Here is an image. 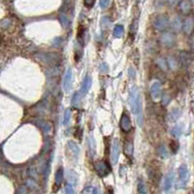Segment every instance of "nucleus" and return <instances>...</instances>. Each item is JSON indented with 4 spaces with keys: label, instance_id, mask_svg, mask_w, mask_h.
I'll return each instance as SVG.
<instances>
[{
    "label": "nucleus",
    "instance_id": "35",
    "mask_svg": "<svg viewBox=\"0 0 194 194\" xmlns=\"http://www.w3.org/2000/svg\"><path fill=\"white\" fill-rule=\"evenodd\" d=\"M65 194H74V188L71 183H67L65 186Z\"/></svg>",
    "mask_w": 194,
    "mask_h": 194
},
{
    "label": "nucleus",
    "instance_id": "2",
    "mask_svg": "<svg viewBox=\"0 0 194 194\" xmlns=\"http://www.w3.org/2000/svg\"><path fill=\"white\" fill-rule=\"evenodd\" d=\"M159 40H160V44L163 47H166V48H171L176 43L175 34L172 32H164L160 36Z\"/></svg>",
    "mask_w": 194,
    "mask_h": 194
},
{
    "label": "nucleus",
    "instance_id": "1",
    "mask_svg": "<svg viewBox=\"0 0 194 194\" xmlns=\"http://www.w3.org/2000/svg\"><path fill=\"white\" fill-rule=\"evenodd\" d=\"M128 103L131 108L132 114L134 115L137 123L140 127L144 124V115H143V107H142V96L141 92L137 87H133L130 89L128 96Z\"/></svg>",
    "mask_w": 194,
    "mask_h": 194
},
{
    "label": "nucleus",
    "instance_id": "21",
    "mask_svg": "<svg viewBox=\"0 0 194 194\" xmlns=\"http://www.w3.org/2000/svg\"><path fill=\"white\" fill-rule=\"evenodd\" d=\"M180 115H181V111L176 108V109H174V110H173L171 113H170V115H169V119H170L171 121H175V120H177V119L180 118Z\"/></svg>",
    "mask_w": 194,
    "mask_h": 194
},
{
    "label": "nucleus",
    "instance_id": "17",
    "mask_svg": "<svg viewBox=\"0 0 194 194\" xmlns=\"http://www.w3.org/2000/svg\"><path fill=\"white\" fill-rule=\"evenodd\" d=\"M55 56L54 54H40L39 58L45 63H53L55 62Z\"/></svg>",
    "mask_w": 194,
    "mask_h": 194
},
{
    "label": "nucleus",
    "instance_id": "40",
    "mask_svg": "<svg viewBox=\"0 0 194 194\" xmlns=\"http://www.w3.org/2000/svg\"><path fill=\"white\" fill-rule=\"evenodd\" d=\"M163 101H164V105L168 104V102H169V96H168V95H165L164 97H163Z\"/></svg>",
    "mask_w": 194,
    "mask_h": 194
},
{
    "label": "nucleus",
    "instance_id": "22",
    "mask_svg": "<svg viewBox=\"0 0 194 194\" xmlns=\"http://www.w3.org/2000/svg\"><path fill=\"white\" fill-rule=\"evenodd\" d=\"M124 152L127 156H132V155H133V144L131 142H127L125 144Z\"/></svg>",
    "mask_w": 194,
    "mask_h": 194
},
{
    "label": "nucleus",
    "instance_id": "11",
    "mask_svg": "<svg viewBox=\"0 0 194 194\" xmlns=\"http://www.w3.org/2000/svg\"><path fill=\"white\" fill-rule=\"evenodd\" d=\"M173 181H174V173L169 172L168 174L165 176L164 181H163V188H164V190L167 191L172 187Z\"/></svg>",
    "mask_w": 194,
    "mask_h": 194
},
{
    "label": "nucleus",
    "instance_id": "13",
    "mask_svg": "<svg viewBox=\"0 0 194 194\" xmlns=\"http://www.w3.org/2000/svg\"><path fill=\"white\" fill-rule=\"evenodd\" d=\"M170 25H171L172 29L174 30V31H180V30L181 29V27L183 26V24H182L181 19L179 16H175L171 19Z\"/></svg>",
    "mask_w": 194,
    "mask_h": 194
},
{
    "label": "nucleus",
    "instance_id": "25",
    "mask_svg": "<svg viewBox=\"0 0 194 194\" xmlns=\"http://www.w3.org/2000/svg\"><path fill=\"white\" fill-rule=\"evenodd\" d=\"M159 155L163 158V159H166L169 157V152L167 150V148L165 146H161L159 149Z\"/></svg>",
    "mask_w": 194,
    "mask_h": 194
},
{
    "label": "nucleus",
    "instance_id": "10",
    "mask_svg": "<svg viewBox=\"0 0 194 194\" xmlns=\"http://www.w3.org/2000/svg\"><path fill=\"white\" fill-rule=\"evenodd\" d=\"M119 125H120V128L122 131L124 132H129L132 128V124H131V121H130V118H128L127 115L123 114L120 118V122H119Z\"/></svg>",
    "mask_w": 194,
    "mask_h": 194
},
{
    "label": "nucleus",
    "instance_id": "37",
    "mask_svg": "<svg viewBox=\"0 0 194 194\" xmlns=\"http://www.w3.org/2000/svg\"><path fill=\"white\" fill-rule=\"evenodd\" d=\"M128 76H129V78H131V79H135V77H136V71L134 70V68H132V67L129 68V70H128Z\"/></svg>",
    "mask_w": 194,
    "mask_h": 194
},
{
    "label": "nucleus",
    "instance_id": "32",
    "mask_svg": "<svg viewBox=\"0 0 194 194\" xmlns=\"http://www.w3.org/2000/svg\"><path fill=\"white\" fill-rule=\"evenodd\" d=\"M99 69H100V72H101L102 74H106V73L109 72V66L107 65L106 62H102V63L100 64Z\"/></svg>",
    "mask_w": 194,
    "mask_h": 194
},
{
    "label": "nucleus",
    "instance_id": "33",
    "mask_svg": "<svg viewBox=\"0 0 194 194\" xmlns=\"http://www.w3.org/2000/svg\"><path fill=\"white\" fill-rule=\"evenodd\" d=\"M170 148H171V150L174 152V154H176L177 150L179 149V144L176 141H172L170 143Z\"/></svg>",
    "mask_w": 194,
    "mask_h": 194
},
{
    "label": "nucleus",
    "instance_id": "27",
    "mask_svg": "<svg viewBox=\"0 0 194 194\" xmlns=\"http://www.w3.org/2000/svg\"><path fill=\"white\" fill-rule=\"evenodd\" d=\"M81 97V96L80 92H75V93H74L73 98H72V105H73L74 107H79Z\"/></svg>",
    "mask_w": 194,
    "mask_h": 194
},
{
    "label": "nucleus",
    "instance_id": "9",
    "mask_svg": "<svg viewBox=\"0 0 194 194\" xmlns=\"http://www.w3.org/2000/svg\"><path fill=\"white\" fill-rule=\"evenodd\" d=\"M91 84H92V79H91V77L90 76H86L85 79H84L83 84H81V90H80L81 96H85L88 92V90L91 87Z\"/></svg>",
    "mask_w": 194,
    "mask_h": 194
},
{
    "label": "nucleus",
    "instance_id": "18",
    "mask_svg": "<svg viewBox=\"0 0 194 194\" xmlns=\"http://www.w3.org/2000/svg\"><path fill=\"white\" fill-rule=\"evenodd\" d=\"M179 8L183 14H188L191 10V3L189 1H181L179 3Z\"/></svg>",
    "mask_w": 194,
    "mask_h": 194
},
{
    "label": "nucleus",
    "instance_id": "23",
    "mask_svg": "<svg viewBox=\"0 0 194 194\" xmlns=\"http://www.w3.org/2000/svg\"><path fill=\"white\" fill-rule=\"evenodd\" d=\"M113 33H114V36L116 38H120L122 36V33H123V26H122V25L115 26Z\"/></svg>",
    "mask_w": 194,
    "mask_h": 194
},
{
    "label": "nucleus",
    "instance_id": "5",
    "mask_svg": "<svg viewBox=\"0 0 194 194\" xmlns=\"http://www.w3.org/2000/svg\"><path fill=\"white\" fill-rule=\"evenodd\" d=\"M94 168H95V171L98 174V176H100V177H106L109 174V173L111 172L110 171V167L108 166L107 163H105L104 161H97V162H95Z\"/></svg>",
    "mask_w": 194,
    "mask_h": 194
},
{
    "label": "nucleus",
    "instance_id": "8",
    "mask_svg": "<svg viewBox=\"0 0 194 194\" xmlns=\"http://www.w3.org/2000/svg\"><path fill=\"white\" fill-rule=\"evenodd\" d=\"M71 84H72V69L69 68L66 71L65 76L63 78V83H62V87L65 92H69L70 91Z\"/></svg>",
    "mask_w": 194,
    "mask_h": 194
},
{
    "label": "nucleus",
    "instance_id": "34",
    "mask_svg": "<svg viewBox=\"0 0 194 194\" xmlns=\"http://www.w3.org/2000/svg\"><path fill=\"white\" fill-rule=\"evenodd\" d=\"M157 64L160 66L161 69H163V70H165V71H166L167 66H166V61H165V59H163V58H158V59H157Z\"/></svg>",
    "mask_w": 194,
    "mask_h": 194
},
{
    "label": "nucleus",
    "instance_id": "3",
    "mask_svg": "<svg viewBox=\"0 0 194 194\" xmlns=\"http://www.w3.org/2000/svg\"><path fill=\"white\" fill-rule=\"evenodd\" d=\"M178 171H179V178H180V181L178 182V187H185L189 177L188 169L186 165H181Z\"/></svg>",
    "mask_w": 194,
    "mask_h": 194
},
{
    "label": "nucleus",
    "instance_id": "20",
    "mask_svg": "<svg viewBox=\"0 0 194 194\" xmlns=\"http://www.w3.org/2000/svg\"><path fill=\"white\" fill-rule=\"evenodd\" d=\"M59 20H60V24H62L63 27L67 28L70 25V20L68 18V17L65 14H60L59 15Z\"/></svg>",
    "mask_w": 194,
    "mask_h": 194
},
{
    "label": "nucleus",
    "instance_id": "4",
    "mask_svg": "<svg viewBox=\"0 0 194 194\" xmlns=\"http://www.w3.org/2000/svg\"><path fill=\"white\" fill-rule=\"evenodd\" d=\"M170 24V22H169V19L166 16L164 15H160L158 16L155 20V27L157 29V30H160V31H162V30H165Z\"/></svg>",
    "mask_w": 194,
    "mask_h": 194
},
{
    "label": "nucleus",
    "instance_id": "6",
    "mask_svg": "<svg viewBox=\"0 0 194 194\" xmlns=\"http://www.w3.org/2000/svg\"><path fill=\"white\" fill-rule=\"evenodd\" d=\"M120 154V144L118 139H115L112 146V152H111V160L113 164H117Z\"/></svg>",
    "mask_w": 194,
    "mask_h": 194
},
{
    "label": "nucleus",
    "instance_id": "12",
    "mask_svg": "<svg viewBox=\"0 0 194 194\" xmlns=\"http://www.w3.org/2000/svg\"><path fill=\"white\" fill-rule=\"evenodd\" d=\"M183 31H185L186 34L189 35L192 33L193 31V28H194V19L192 18H187L186 20H185V23H183Z\"/></svg>",
    "mask_w": 194,
    "mask_h": 194
},
{
    "label": "nucleus",
    "instance_id": "15",
    "mask_svg": "<svg viewBox=\"0 0 194 194\" xmlns=\"http://www.w3.org/2000/svg\"><path fill=\"white\" fill-rule=\"evenodd\" d=\"M63 177H64V172H63V168L62 167H59L55 173V186H59L61 183L63 181Z\"/></svg>",
    "mask_w": 194,
    "mask_h": 194
},
{
    "label": "nucleus",
    "instance_id": "36",
    "mask_svg": "<svg viewBox=\"0 0 194 194\" xmlns=\"http://www.w3.org/2000/svg\"><path fill=\"white\" fill-rule=\"evenodd\" d=\"M99 4H100V7L102 9H106L111 4V1H109V0H101Z\"/></svg>",
    "mask_w": 194,
    "mask_h": 194
},
{
    "label": "nucleus",
    "instance_id": "7",
    "mask_svg": "<svg viewBox=\"0 0 194 194\" xmlns=\"http://www.w3.org/2000/svg\"><path fill=\"white\" fill-rule=\"evenodd\" d=\"M162 94V88H161V84L159 81H155L150 87V95L154 101H158L161 97Z\"/></svg>",
    "mask_w": 194,
    "mask_h": 194
},
{
    "label": "nucleus",
    "instance_id": "16",
    "mask_svg": "<svg viewBox=\"0 0 194 194\" xmlns=\"http://www.w3.org/2000/svg\"><path fill=\"white\" fill-rule=\"evenodd\" d=\"M38 125L40 126V128L42 129V131L45 134H49L50 131H52V125H50L48 121L46 120H39L38 121Z\"/></svg>",
    "mask_w": 194,
    "mask_h": 194
},
{
    "label": "nucleus",
    "instance_id": "38",
    "mask_svg": "<svg viewBox=\"0 0 194 194\" xmlns=\"http://www.w3.org/2000/svg\"><path fill=\"white\" fill-rule=\"evenodd\" d=\"M61 42H62V41H61L60 38H56V39H55V41H54V44H55V47H59V45L61 44Z\"/></svg>",
    "mask_w": 194,
    "mask_h": 194
},
{
    "label": "nucleus",
    "instance_id": "29",
    "mask_svg": "<svg viewBox=\"0 0 194 194\" xmlns=\"http://www.w3.org/2000/svg\"><path fill=\"white\" fill-rule=\"evenodd\" d=\"M138 190L141 194H147V189L145 186V183L142 180H139V183H138Z\"/></svg>",
    "mask_w": 194,
    "mask_h": 194
},
{
    "label": "nucleus",
    "instance_id": "24",
    "mask_svg": "<svg viewBox=\"0 0 194 194\" xmlns=\"http://www.w3.org/2000/svg\"><path fill=\"white\" fill-rule=\"evenodd\" d=\"M168 64L172 70H176L178 67V61L174 56H169L168 57Z\"/></svg>",
    "mask_w": 194,
    "mask_h": 194
},
{
    "label": "nucleus",
    "instance_id": "30",
    "mask_svg": "<svg viewBox=\"0 0 194 194\" xmlns=\"http://www.w3.org/2000/svg\"><path fill=\"white\" fill-rule=\"evenodd\" d=\"M71 118V110L67 109L64 113V117H63V125H66L68 122L70 121Z\"/></svg>",
    "mask_w": 194,
    "mask_h": 194
},
{
    "label": "nucleus",
    "instance_id": "14",
    "mask_svg": "<svg viewBox=\"0 0 194 194\" xmlns=\"http://www.w3.org/2000/svg\"><path fill=\"white\" fill-rule=\"evenodd\" d=\"M67 146H68V149L70 151V154L72 155V156H74L75 158H78L79 154H80V149H79L78 145L73 141H69L67 143Z\"/></svg>",
    "mask_w": 194,
    "mask_h": 194
},
{
    "label": "nucleus",
    "instance_id": "26",
    "mask_svg": "<svg viewBox=\"0 0 194 194\" xmlns=\"http://www.w3.org/2000/svg\"><path fill=\"white\" fill-rule=\"evenodd\" d=\"M88 146H89V149H90L91 155H95V141H94V138L92 136L89 137Z\"/></svg>",
    "mask_w": 194,
    "mask_h": 194
},
{
    "label": "nucleus",
    "instance_id": "28",
    "mask_svg": "<svg viewBox=\"0 0 194 194\" xmlns=\"http://www.w3.org/2000/svg\"><path fill=\"white\" fill-rule=\"evenodd\" d=\"M170 133H171L172 136H174L175 138H179V137L181 136V128L179 127V126H176V127H174L173 129H171Z\"/></svg>",
    "mask_w": 194,
    "mask_h": 194
},
{
    "label": "nucleus",
    "instance_id": "39",
    "mask_svg": "<svg viewBox=\"0 0 194 194\" xmlns=\"http://www.w3.org/2000/svg\"><path fill=\"white\" fill-rule=\"evenodd\" d=\"M85 5L87 7H90V6L94 5V1H85Z\"/></svg>",
    "mask_w": 194,
    "mask_h": 194
},
{
    "label": "nucleus",
    "instance_id": "19",
    "mask_svg": "<svg viewBox=\"0 0 194 194\" xmlns=\"http://www.w3.org/2000/svg\"><path fill=\"white\" fill-rule=\"evenodd\" d=\"M181 61L182 62L183 65H187L190 63V61H191V56L188 53L186 52H182L181 55Z\"/></svg>",
    "mask_w": 194,
    "mask_h": 194
},
{
    "label": "nucleus",
    "instance_id": "41",
    "mask_svg": "<svg viewBox=\"0 0 194 194\" xmlns=\"http://www.w3.org/2000/svg\"><path fill=\"white\" fill-rule=\"evenodd\" d=\"M91 194H99V191H98V189L95 187V188H93V190H92V193Z\"/></svg>",
    "mask_w": 194,
    "mask_h": 194
},
{
    "label": "nucleus",
    "instance_id": "31",
    "mask_svg": "<svg viewBox=\"0 0 194 194\" xmlns=\"http://www.w3.org/2000/svg\"><path fill=\"white\" fill-rule=\"evenodd\" d=\"M110 25H111V20H110L109 18L104 17L103 18H102V20H101V26L102 27H103V28H108Z\"/></svg>",
    "mask_w": 194,
    "mask_h": 194
}]
</instances>
